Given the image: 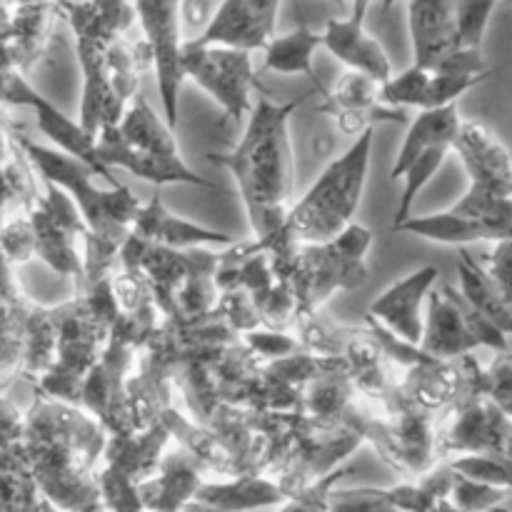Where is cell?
I'll use <instances>...</instances> for the list:
<instances>
[{"label":"cell","mask_w":512,"mask_h":512,"mask_svg":"<svg viewBox=\"0 0 512 512\" xmlns=\"http://www.w3.org/2000/svg\"><path fill=\"white\" fill-rule=\"evenodd\" d=\"M110 433L80 405L35 393L25 410L23 445L40 490L65 510L98 508L100 475Z\"/></svg>","instance_id":"obj_1"},{"label":"cell","mask_w":512,"mask_h":512,"mask_svg":"<svg viewBox=\"0 0 512 512\" xmlns=\"http://www.w3.org/2000/svg\"><path fill=\"white\" fill-rule=\"evenodd\" d=\"M308 98L310 93H305L288 103H278L268 93L260 95L250 110L238 148L208 155V160L228 168L238 183L253 238H270L278 233L295 205L290 118Z\"/></svg>","instance_id":"obj_2"},{"label":"cell","mask_w":512,"mask_h":512,"mask_svg":"<svg viewBox=\"0 0 512 512\" xmlns=\"http://www.w3.org/2000/svg\"><path fill=\"white\" fill-rule=\"evenodd\" d=\"M18 143L30 158L38 175L48 183L60 185L73 198L88 225L85 235V273L78 280V288L113 278L120 268V250L128 243L133 225L138 220L143 203L128 185H110L100 188V178L88 163L60 148H45L33 143L28 135L18 130Z\"/></svg>","instance_id":"obj_3"},{"label":"cell","mask_w":512,"mask_h":512,"mask_svg":"<svg viewBox=\"0 0 512 512\" xmlns=\"http://www.w3.org/2000/svg\"><path fill=\"white\" fill-rule=\"evenodd\" d=\"M53 313L58 320V358L53 368L33 383L35 393L80 405L85 380L98 365L120 313L113 278L78 288L75 298L55 305Z\"/></svg>","instance_id":"obj_4"},{"label":"cell","mask_w":512,"mask_h":512,"mask_svg":"<svg viewBox=\"0 0 512 512\" xmlns=\"http://www.w3.org/2000/svg\"><path fill=\"white\" fill-rule=\"evenodd\" d=\"M373 230L350 223L330 243H293L280 235L268 238L275 273L293 288L300 313H315L335 290H353L368 280V250Z\"/></svg>","instance_id":"obj_5"},{"label":"cell","mask_w":512,"mask_h":512,"mask_svg":"<svg viewBox=\"0 0 512 512\" xmlns=\"http://www.w3.org/2000/svg\"><path fill=\"white\" fill-rule=\"evenodd\" d=\"M375 128L365 130L340 158L330 160L308 193L293 205L278 230L295 243H330L338 238L358 213L370 173Z\"/></svg>","instance_id":"obj_6"},{"label":"cell","mask_w":512,"mask_h":512,"mask_svg":"<svg viewBox=\"0 0 512 512\" xmlns=\"http://www.w3.org/2000/svg\"><path fill=\"white\" fill-rule=\"evenodd\" d=\"M463 388L440 413L438 455H488L512 465V415L485 390V368L473 353L463 355Z\"/></svg>","instance_id":"obj_7"},{"label":"cell","mask_w":512,"mask_h":512,"mask_svg":"<svg viewBox=\"0 0 512 512\" xmlns=\"http://www.w3.org/2000/svg\"><path fill=\"white\" fill-rule=\"evenodd\" d=\"M438 425V410L423 408L415 400L405 398L400 390L398 403L388 410H380L368 440L388 463H393V468L428 473L440 460Z\"/></svg>","instance_id":"obj_8"},{"label":"cell","mask_w":512,"mask_h":512,"mask_svg":"<svg viewBox=\"0 0 512 512\" xmlns=\"http://www.w3.org/2000/svg\"><path fill=\"white\" fill-rule=\"evenodd\" d=\"M35 235V258L43 260L53 273L78 283L85 273V225L78 205L60 185L45 180V193L28 210Z\"/></svg>","instance_id":"obj_9"},{"label":"cell","mask_w":512,"mask_h":512,"mask_svg":"<svg viewBox=\"0 0 512 512\" xmlns=\"http://www.w3.org/2000/svg\"><path fill=\"white\" fill-rule=\"evenodd\" d=\"M183 73L223 108L225 120H243L253 110L258 85L250 50L225 45H195L185 40Z\"/></svg>","instance_id":"obj_10"},{"label":"cell","mask_w":512,"mask_h":512,"mask_svg":"<svg viewBox=\"0 0 512 512\" xmlns=\"http://www.w3.org/2000/svg\"><path fill=\"white\" fill-rule=\"evenodd\" d=\"M143 38L153 50V68L158 75L163 118L170 128H178V98L183 85V20L180 3L183 0H133Z\"/></svg>","instance_id":"obj_11"},{"label":"cell","mask_w":512,"mask_h":512,"mask_svg":"<svg viewBox=\"0 0 512 512\" xmlns=\"http://www.w3.org/2000/svg\"><path fill=\"white\" fill-rule=\"evenodd\" d=\"M3 105H28L35 110V118H38V128L45 138L53 145H58L65 153L75 155L83 163H88L105 183L120 185L118 178L113 175V170L108 165H103L98 155V140L93 135H88L83 130V125L70 120L68 115L60 113L53 103H50L45 95H40L28 80L23 78V70H15L10 73V78L5 80L3 93H0V108Z\"/></svg>","instance_id":"obj_12"},{"label":"cell","mask_w":512,"mask_h":512,"mask_svg":"<svg viewBox=\"0 0 512 512\" xmlns=\"http://www.w3.org/2000/svg\"><path fill=\"white\" fill-rule=\"evenodd\" d=\"M280 0H223L205 30L190 43L225 45L240 50H265L275 38Z\"/></svg>","instance_id":"obj_13"},{"label":"cell","mask_w":512,"mask_h":512,"mask_svg":"<svg viewBox=\"0 0 512 512\" xmlns=\"http://www.w3.org/2000/svg\"><path fill=\"white\" fill-rule=\"evenodd\" d=\"M98 155L103 160V165H108L110 170L120 168L128 170L130 175L140 180H148L153 185H200V188L213 190V183L208 178H203L200 173H195L188 163H185L180 155H163V153H150V150H140L135 145H130L123 135L118 133V125L115 128L103 130L98 135Z\"/></svg>","instance_id":"obj_14"},{"label":"cell","mask_w":512,"mask_h":512,"mask_svg":"<svg viewBox=\"0 0 512 512\" xmlns=\"http://www.w3.org/2000/svg\"><path fill=\"white\" fill-rule=\"evenodd\" d=\"M440 278L438 265H423V268L413 270L405 278L395 280L383 295L373 300L368 308L370 318L383 323L385 328L393 330L398 338L408 340V343L420 345L423 340V305L428 300L430 290L435 288Z\"/></svg>","instance_id":"obj_15"},{"label":"cell","mask_w":512,"mask_h":512,"mask_svg":"<svg viewBox=\"0 0 512 512\" xmlns=\"http://www.w3.org/2000/svg\"><path fill=\"white\" fill-rule=\"evenodd\" d=\"M108 48L93 43H75L80 73H83L78 123L95 140H98L103 130L115 128L123 120L125 110H128V103H123V98L115 93L113 80H110Z\"/></svg>","instance_id":"obj_16"},{"label":"cell","mask_w":512,"mask_h":512,"mask_svg":"<svg viewBox=\"0 0 512 512\" xmlns=\"http://www.w3.org/2000/svg\"><path fill=\"white\" fill-rule=\"evenodd\" d=\"M453 150L465 165L473 188L512 198V153L483 123L463 120Z\"/></svg>","instance_id":"obj_17"},{"label":"cell","mask_w":512,"mask_h":512,"mask_svg":"<svg viewBox=\"0 0 512 512\" xmlns=\"http://www.w3.org/2000/svg\"><path fill=\"white\" fill-rule=\"evenodd\" d=\"M343 358L348 360L350 378L355 388L378 405L380 410H388L398 403L400 398V380L398 365L393 363L383 345L378 343L370 328H348V340H345Z\"/></svg>","instance_id":"obj_18"},{"label":"cell","mask_w":512,"mask_h":512,"mask_svg":"<svg viewBox=\"0 0 512 512\" xmlns=\"http://www.w3.org/2000/svg\"><path fill=\"white\" fill-rule=\"evenodd\" d=\"M35 303L20 290L13 263L0 250V390L25 373V330Z\"/></svg>","instance_id":"obj_19"},{"label":"cell","mask_w":512,"mask_h":512,"mask_svg":"<svg viewBox=\"0 0 512 512\" xmlns=\"http://www.w3.org/2000/svg\"><path fill=\"white\" fill-rule=\"evenodd\" d=\"M413 65L433 68L448 55L458 35V0H408Z\"/></svg>","instance_id":"obj_20"},{"label":"cell","mask_w":512,"mask_h":512,"mask_svg":"<svg viewBox=\"0 0 512 512\" xmlns=\"http://www.w3.org/2000/svg\"><path fill=\"white\" fill-rule=\"evenodd\" d=\"M38 170L18 143V128L0 108V230L20 210H30L40 200Z\"/></svg>","instance_id":"obj_21"},{"label":"cell","mask_w":512,"mask_h":512,"mask_svg":"<svg viewBox=\"0 0 512 512\" xmlns=\"http://www.w3.org/2000/svg\"><path fill=\"white\" fill-rule=\"evenodd\" d=\"M60 13L68 20L75 43L103 48L128 35L138 20L133 0H60Z\"/></svg>","instance_id":"obj_22"},{"label":"cell","mask_w":512,"mask_h":512,"mask_svg":"<svg viewBox=\"0 0 512 512\" xmlns=\"http://www.w3.org/2000/svg\"><path fill=\"white\" fill-rule=\"evenodd\" d=\"M323 38V48H328V53L350 70L370 75L378 83H388L393 78V63L388 53L365 30V23H355L350 18H330L323 28Z\"/></svg>","instance_id":"obj_23"},{"label":"cell","mask_w":512,"mask_h":512,"mask_svg":"<svg viewBox=\"0 0 512 512\" xmlns=\"http://www.w3.org/2000/svg\"><path fill=\"white\" fill-rule=\"evenodd\" d=\"M200 468L205 465L185 448L165 455L158 465V473L138 485L145 508H153L155 512H178L185 500L195 498L203 488Z\"/></svg>","instance_id":"obj_24"},{"label":"cell","mask_w":512,"mask_h":512,"mask_svg":"<svg viewBox=\"0 0 512 512\" xmlns=\"http://www.w3.org/2000/svg\"><path fill=\"white\" fill-rule=\"evenodd\" d=\"M463 388V368L460 360H443L430 355L428 350L420 348L415 363L403 368L400 378V390L405 398L415 400L423 408L443 413Z\"/></svg>","instance_id":"obj_25"},{"label":"cell","mask_w":512,"mask_h":512,"mask_svg":"<svg viewBox=\"0 0 512 512\" xmlns=\"http://www.w3.org/2000/svg\"><path fill=\"white\" fill-rule=\"evenodd\" d=\"M133 233L143 235L150 243L165 245V248H208V245H230L235 238L220 230H210L205 225L190 223V220L178 218L165 208L160 193L150 198L148 205H143L138 213V220L133 225Z\"/></svg>","instance_id":"obj_26"},{"label":"cell","mask_w":512,"mask_h":512,"mask_svg":"<svg viewBox=\"0 0 512 512\" xmlns=\"http://www.w3.org/2000/svg\"><path fill=\"white\" fill-rule=\"evenodd\" d=\"M420 348L443 360H458L480 348V340L475 338L460 308L443 288H433L428 295V320H425Z\"/></svg>","instance_id":"obj_27"},{"label":"cell","mask_w":512,"mask_h":512,"mask_svg":"<svg viewBox=\"0 0 512 512\" xmlns=\"http://www.w3.org/2000/svg\"><path fill=\"white\" fill-rule=\"evenodd\" d=\"M173 440L168 425L163 420H155L153 425L135 433L110 435L105 445V463L118 468L120 473L128 475L133 483H145L158 473V465L163 460L165 445Z\"/></svg>","instance_id":"obj_28"},{"label":"cell","mask_w":512,"mask_h":512,"mask_svg":"<svg viewBox=\"0 0 512 512\" xmlns=\"http://www.w3.org/2000/svg\"><path fill=\"white\" fill-rule=\"evenodd\" d=\"M393 233L418 235V238L433 240V243H443V245L500 243V240L510 238L505 230L495 228V225L490 223H483V220H475V218H468V215L455 213L453 208L445 210V213H430V215H418V218H408L403 225H398Z\"/></svg>","instance_id":"obj_29"},{"label":"cell","mask_w":512,"mask_h":512,"mask_svg":"<svg viewBox=\"0 0 512 512\" xmlns=\"http://www.w3.org/2000/svg\"><path fill=\"white\" fill-rule=\"evenodd\" d=\"M0 512H55L30 470L23 440L0 448Z\"/></svg>","instance_id":"obj_30"},{"label":"cell","mask_w":512,"mask_h":512,"mask_svg":"<svg viewBox=\"0 0 512 512\" xmlns=\"http://www.w3.org/2000/svg\"><path fill=\"white\" fill-rule=\"evenodd\" d=\"M323 45V30H315L310 28L305 20H298V25H295L290 33L275 35L268 43V48L263 50L265 70L280 75H308V78L313 80L315 90L325 98V95H328V88H323V83H320L318 73H315L313 68L315 53H318Z\"/></svg>","instance_id":"obj_31"},{"label":"cell","mask_w":512,"mask_h":512,"mask_svg":"<svg viewBox=\"0 0 512 512\" xmlns=\"http://www.w3.org/2000/svg\"><path fill=\"white\" fill-rule=\"evenodd\" d=\"M460 125H463V118H460L458 113V105L420 110L418 118L410 123L408 133H405L398 158H395L393 170H390V178H403V173L410 168V163H413L420 153L433 148V145L455 143V138H458L460 133Z\"/></svg>","instance_id":"obj_32"},{"label":"cell","mask_w":512,"mask_h":512,"mask_svg":"<svg viewBox=\"0 0 512 512\" xmlns=\"http://www.w3.org/2000/svg\"><path fill=\"white\" fill-rule=\"evenodd\" d=\"M458 275L460 293L478 313H483L490 323L498 325L505 335H512V305L495 283L493 275L480 265L465 248L458 250Z\"/></svg>","instance_id":"obj_33"},{"label":"cell","mask_w":512,"mask_h":512,"mask_svg":"<svg viewBox=\"0 0 512 512\" xmlns=\"http://www.w3.org/2000/svg\"><path fill=\"white\" fill-rule=\"evenodd\" d=\"M160 420L168 425L170 435L178 440L180 448H185L190 455H195L205 468L218 470L220 475H230V478L238 475L235 473L233 453H230L228 445L213 433V428L183 415L175 405L165 408L163 413H160Z\"/></svg>","instance_id":"obj_34"},{"label":"cell","mask_w":512,"mask_h":512,"mask_svg":"<svg viewBox=\"0 0 512 512\" xmlns=\"http://www.w3.org/2000/svg\"><path fill=\"white\" fill-rule=\"evenodd\" d=\"M175 128H170L168 120L160 118L153 110V105L145 100L143 93L133 98V103L125 110L123 120L118 123V133L128 140L130 145L140 150L163 155H180L178 140L173 135Z\"/></svg>","instance_id":"obj_35"},{"label":"cell","mask_w":512,"mask_h":512,"mask_svg":"<svg viewBox=\"0 0 512 512\" xmlns=\"http://www.w3.org/2000/svg\"><path fill=\"white\" fill-rule=\"evenodd\" d=\"M285 498H288V493L280 485L258 478V475H238L233 483L225 485H203L195 495V500L213 505V508L223 512L255 508V505H273Z\"/></svg>","instance_id":"obj_36"},{"label":"cell","mask_w":512,"mask_h":512,"mask_svg":"<svg viewBox=\"0 0 512 512\" xmlns=\"http://www.w3.org/2000/svg\"><path fill=\"white\" fill-rule=\"evenodd\" d=\"M58 358V320L53 308L35 305L25 330V373L23 378L35 383L43 378Z\"/></svg>","instance_id":"obj_37"},{"label":"cell","mask_w":512,"mask_h":512,"mask_svg":"<svg viewBox=\"0 0 512 512\" xmlns=\"http://www.w3.org/2000/svg\"><path fill=\"white\" fill-rule=\"evenodd\" d=\"M450 150H453V143H438L433 145V148L425 150V153H420L418 158L410 163V168L403 173L405 188H403V195H400L398 210H395L393 215V228L390 230H395L398 225H403L405 220L410 218V210H413V203L418 200L420 190L433 180V175L438 173L440 165L445 163Z\"/></svg>","instance_id":"obj_38"},{"label":"cell","mask_w":512,"mask_h":512,"mask_svg":"<svg viewBox=\"0 0 512 512\" xmlns=\"http://www.w3.org/2000/svg\"><path fill=\"white\" fill-rule=\"evenodd\" d=\"M293 328L298 330L295 338L300 340L303 350L315 355H343L345 340H348V328L335 325L323 310L315 313L295 315Z\"/></svg>","instance_id":"obj_39"},{"label":"cell","mask_w":512,"mask_h":512,"mask_svg":"<svg viewBox=\"0 0 512 512\" xmlns=\"http://www.w3.org/2000/svg\"><path fill=\"white\" fill-rule=\"evenodd\" d=\"M318 113L330 115L345 135H355V138L383 123H408V113L388 103L360 105V108H320Z\"/></svg>","instance_id":"obj_40"},{"label":"cell","mask_w":512,"mask_h":512,"mask_svg":"<svg viewBox=\"0 0 512 512\" xmlns=\"http://www.w3.org/2000/svg\"><path fill=\"white\" fill-rule=\"evenodd\" d=\"M380 90L383 83H378L370 75L358 73V70H348L343 78L338 80L335 90H328V95L323 98L320 108H360V105H378L383 103L380 98Z\"/></svg>","instance_id":"obj_41"},{"label":"cell","mask_w":512,"mask_h":512,"mask_svg":"<svg viewBox=\"0 0 512 512\" xmlns=\"http://www.w3.org/2000/svg\"><path fill=\"white\" fill-rule=\"evenodd\" d=\"M500 0H458V35L453 50H483L493 10Z\"/></svg>","instance_id":"obj_42"},{"label":"cell","mask_w":512,"mask_h":512,"mask_svg":"<svg viewBox=\"0 0 512 512\" xmlns=\"http://www.w3.org/2000/svg\"><path fill=\"white\" fill-rule=\"evenodd\" d=\"M215 310H218V313L228 320L230 328L238 330L240 335L250 333V330L255 328H265L258 305H255V300L250 298V293L245 288L220 290V298H218V305H215Z\"/></svg>","instance_id":"obj_43"},{"label":"cell","mask_w":512,"mask_h":512,"mask_svg":"<svg viewBox=\"0 0 512 512\" xmlns=\"http://www.w3.org/2000/svg\"><path fill=\"white\" fill-rule=\"evenodd\" d=\"M0 250L13 265H23L35 258V235L28 210H20L0 230Z\"/></svg>","instance_id":"obj_44"},{"label":"cell","mask_w":512,"mask_h":512,"mask_svg":"<svg viewBox=\"0 0 512 512\" xmlns=\"http://www.w3.org/2000/svg\"><path fill=\"white\" fill-rule=\"evenodd\" d=\"M443 290L450 295V298H453V303L458 305L460 313H463V318H465V323H468V328L473 330L475 338L480 340V345H485V348H493L495 353H505V350H510V343H508L510 335H505L498 325L490 323L483 313H478V310H475L473 305L465 300V295L460 293V288H455V285H443Z\"/></svg>","instance_id":"obj_45"},{"label":"cell","mask_w":512,"mask_h":512,"mask_svg":"<svg viewBox=\"0 0 512 512\" xmlns=\"http://www.w3.org/2000/svg\"><path fill=\"white\" fill-rule=\"evenodd\" d=\"M243 343L258 355L265 363H273V360L288 358V355L300 353L303 345L295 335H288L285 330H273V328H255L250 333H243Z\"/></svg>","instance_id":"obj_46"},{"label":"cell","mask_w":512,"mask_h":512,"mask_svg":"<svg viewBox=\"0 0 512 512\" xmlns=\"http://www.w3.org/2000/svg\"><path fill=\"white\" fill-rule=\"evenodd\" d=\"M485 390L505 413L512 415V350L498 353L485 368Z\"/></svg>","instance_id":"obj_47"},{"label":"cell","mask_w":512,"mask_h":512,"mask_svg":"<svg viewBox=\"0 0 512 512\" xmlns=\"http://www.w3.org/2000/svg\"><path fill=\"white\" fill-rule=\"evenodd\" d=\"M493 245L495 248L485 255V270L493 275V280L500 285V290L512 305V238Z\"/></svg>","instance_id":"obj_48"},{"label":"cell","mask_w":512,"mask_h":512,"mask_svg":"<svg viewBox=\"0 0 512 512\" xmlns=\"http://www.w3.org/2000/svg\"><path fill=\"white\" fill-rule=\"evenodd\" d=\"M25 435V413L0 395V448L20 443Z\"/></svg>","instance_id":"obj_49"},{"label":"cell","mask_w":512,"mask_h":512,"mask_svg":"<svg viewBox=\"0 0 512 512\" xmlns=\"http://www.w3.org/2000/svg\"><path fill=\"white\" fill-rule=\"evenodd\" d=\"M210 18H213V13H210V0H183L180 3V20H183L185 28L198 30L195 35L203 33Z\"/></svg>","instance_id":"obj_50"},{"label":"cell","mask_w":512,"mask_h":512,"mask_svg":"<svg viewBox=\"0 0 512 512\" xmlns=\"http://www.w3.org/2000/svg\"><path fill=\"white\" fill-rule=\"evenodd\" d=\"M35 3H48V0H0V43H5V38H8L10 20H13L15 10Z\"/></svg>","instance_id":"obj_51"},{"label":"cell","mask_w":512,"mask_h":512,"mask_svg":"<svg viewBox=\"0 0 512 512\" xmlns=\"http://www.w3.org/2000/svg\"><path fill=\"white\" fill-rule=\"evenodd\" d=\"M375 0H350V20H355V23H365V18H368V10L370 5H373Z\"/></svg>","instance_id":"obj_52"},{"label":"cell","mask_w":512,"mask_h":512,"mask_svg":"<svg viewBox=\"0 0 512 512\" xmlns=\"http://www.w3.org/2000/svg\"><path fill=\"white\" fill-rule=\"evenodd\" d=\"M395 3H398V0H383V13H388Z\"/></svg>","instance_id":"obj_53"},{"label":"cell","mask_w":512,"mask_h":512,"mask_svg":"<svg viewBox=\"0 0 512 512\" xmlns=\"http://www.w3.org/2000/svg\"><path fill=\"white\" fill-rule=\"evenodd\" d=\"M330 3H335V5H348L350 0H330Z\"/></svg>","instance_id":"obj_54"}]
</instances>
